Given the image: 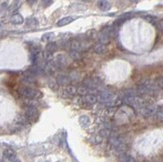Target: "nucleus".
Returning a JSON list of instances; mask_svg holds the SVG:
<instances>
[{
  "mask_svg": "<svg viewBox=\"0 0 163 162\" xmlns=\"http://www.w3.org/2000/svg\"><path fill=\"white\" fill-rule=\"evenodd\" d=\"M17 92L21 95L22 97H24L25 99H38L42 96L41 92L39 90H37L35 88H32V87H28V86H23L18 88Z\"/></svg>",
  "mask_w": 163,
  "mask_h": 162,
  "instance_id": "1",
  "label": "nucleus"
},
{
  "mask_svg": "<svg viewBox=\"0 0 163 162\" xmlns=\"http://www.w3.org/2000/svg\"><path fill=\"white\" fill-rule=\"evenodd\" d=\"M158 110V107L156 105H152V104H146L145 106L139 108V113L144 117H149L152 115H155Z\"/></svg>",
  "mask_w": 163,
  "mask_h": 162,
  "instance_id": "2",
  "label": "nucleus"
},
{
  "mask_svg": "<svg viewBox=\"0 0 163 162\" xmlns=\"http://www.w3.org/2000/svg\"><path fill=\"white\" fill-rule=\"evenodd\" d=\"M78 101H79V103H83L84 105L91 106L97 102V97H96V95L89 94V95H85V96H82L81 98H79Z\"/></svg>",
  "mask_w": 163,
  "mask_h": 162,
  "instance_id": "3",
  "label": "nucleus"
},
{
  "mask_svg": "<svg viewBox=\"0 0 163 162\" xmlns=\"http://www.w3.org/2000/svg\"><path fill=\"white\" fill-rule=\"evenodd\" d=\"M38 115V110L36 109V107H27L26 108V111H25V118L27 120H30V121H35L37 120Z\"/></svg>",
  "mask_w": 163,
  "mask_h": 162,
  "instance_id": "4",
  "label": "nucleus"
},
{
  "mask_svg": "<svg viewBox=\"0 0 163 162\" xmlns=\"http://www.w3.org/2000/svg\"><path fill=\"white\" fill-rule=\"evenodd\" d=\"M96 97H97V101L102 102V103H106V102H111V101H113V99H114V94L110 93V92L103 91V92H100Z\"/></svg>",
  "mask_w": 163,
  "mask_h": 162,
  "instance_id": "5",
  "label": "nucleus"
},
{
  "mask_svg": "<svg viewBox=\"0 0 163 162\" xmlns=\"http://www.w3.org/2000/svg\"><path fill=\"white\" fill-rule=\"evenodd\" d=\"M54 61L55 63L58 66V68H63L65 66L68 64V59H67V57L63 54H60L58 56H56L54 58Z\"/></svg>",
  "mask_w": 163,
  "mask_h": 162,
  "instance_id": "6",
  "label": "nucleus"
},
{
  "mask_svg": "<svg viewBox=\"0 0 163 162\" xmlns=\"http://www.w3.org/2000/svg\"><path fill=\"white\" fill-rule=\"evenodd\" d=\"M96 92V89L95 88H89L87 86H79L77 87V93L82 95V96H85V95H89V94H92L94 95V93Z\"/></svg>",
  "mask_w": 163,
  "mask_h": 162,
  "instance_id": "7",
  "label": "nucleus"
},
{
  "mask_svg": "<svg viewBox=\"0 0 163 162\" xmlns=\"http://www.w3.org/2000/svg\"><path fill=\"white\" fill-rule=\"evenodd\" d=\"M57 69H58V66H57V64L55 63L54 59L51 60V61H48V62H46L44 70L46 71L47 73H54Z\"/></svg>",
  "mask_w": 163,
  "mask_h": 162,
  "instance_id": "8",
  "label": "nucleus"
},
{
  "mask_svg": "<svg viewBox=\"0 0 163 162\" xmlns=\"http://www.w3.org/2000/svg\"><path fill=\"white\" fill-rule=\"evenodd\" d=\"M70 49L71 50H75V51H80L81 49H82V44H81V41L79 39H77V38H74V39H72L70 42H69V45Z\"/></svg>",
  "mask_w": 163,
  "mask_h": 162,
  "instance_id": "9",
  "label": "nucleus"
},
{
  "mask_svg": "<svg viewBox=\"0 0 163 162\" xmlns=\"http://www.w3.org/2000/svg\"><path fill=\"white\" fill-rule=\"evenodd\" d=\"M10 21L12 24H15V25H19V24H22L23 22H24V19H23L22 15H20V14H13V15L11 16L10 18Z\"/></svg>",
  "mask_w": 163,
  "mask_h": 162,
  "instance_id": "10",
  "label": "nucleus"
},
{
  "mask_svg": "<svg viewBox=\"0 0 163 162\" xmlns=\"http://www.w3.org/2000/svg\"><path fill=\"white\" fill-rule=\"evenodd\" d=\"M57 49H58V45H57L56 42H52V41L48 42L45 47V51L49 52V53H51V54H53L54 52H56Z\"/></svg>",
  "mask_w": 163,
  "mask_h": 162,
  "instance_id": "11",
  "label": "nucleus"
},
{
  "mask_svg": "<svg viewBox=\"0 0 163 162\" xmlns=\"http://www.w3.org/2000/svg\"><path fill=\"white\" fill-rule=\"evenodd\" d=\"M98 7L101 11H108L111 8V3L109 1H105V0L98 1Z\"/></svg>",
  "mask_w": 163,
  "mask_h": 162,
  "instance_id": "12",
  "label": "nucleus"
},
{
  "mask_svg": "<svg viewBox=\"0 0 163 162\" xmlns=\"http://www.w3.org/2000/svg\"><path fill=\"white\" fill-rule=\"evenodd\" d=\"M70 78L69 76H66V75H59L58 77H57V82L61 85H69V82H70Z\"/></svg>",
  "mask_w": 163,
  "mask_h": 162,
  "instance_id": "13",
  "label": "nucleus"
},
{
  "mask_svg": "<svg viewBox=\"0 0 163 162\" xmlns=\"http://www.w3.org/2000/svg\"><path fill=\"white\" fill-rule=\"evenodd\" d=\"M106 50H107L106 45L99 43V42L97 44H95V46H94V51L96 52V53H98V54H103V53L106 52Z\"/></svg>",
  "mask_w": 163,
  "mask_h": 162,
  "instance_id": "14",
  "label": "nucleus"
},
{
  "mask_svg": "<svg viewBox=\"0 0 163 162\" xmlns=\"http://www.w3.org/2000/svg\"><path fill=\"white\" fill-rule=\"evenodd\" d=\"M119 161L120 162H136V160L132 156L128 155L126 153H121L119 155Z\"/></svg>",
  "mask_w": 163,
  "mask_h": 162,
  "instance_id": "15",
  "label": "nucleus"
},
{
  "mask_svg": "<svg viewBox=\"0 0 163 162\" xmlns=\"http://www.w3.org/2000/svg\"><path fill=\"white\" fill-rule=\"evenodd\" d=\"M97 37H98L99 43L104 44V45H106L107 43H109V41H110V37L108 35L105 34V33H103V32L100 33V34Z\"/></svg>",
  "mask_w": 163,
  "mask_h": 162,
  "instance_id": "16",
  "label": "nucleus"
},
{
  "mask_svg": "<svg viewBox=\"0 0 163 162\" xmlns=\"http://www.w3.org/2000/svg\"><path fill=\"white\" fill-rule=\"evenodd\" d=\"M64 91L69 95V96H72V95L77 94V87L73 86V85H67L65 87Z\"/></svg>",
  "mask_w": 163,
  "mask_h": 162,
  "instance_id": "17",
  "label": "nucleus"
},
{
  "mask_svg": "<svg viewBox=\"0 0 163 162\" xmlns=\"http://www.w3.org/2000/svg\"><path fill=\"white\" fill-rule=\"evenodd\" d=\"M79 123L82 127H88L89 124H90V119H89L88 116L82 115V116H80V118H79Z\"/></svg>",
  "mask_w": 163,
  "mask_h": 162,
  "instance_id": "18",
  "label": "nucleus"
},
{
  "mask_svg": "<svg viewBox=\"0 0 163 162\" xmlns=\"http://www.w3.org/2000/svg\"><path fill=\"white\" fill-rule=\"evenodd\" d=\"M4 156H5L9 161L13 160L14 158H15V157H17L16 156V153L12 149H6V150H4Z\"/></svg>",
  "mask_w": 163,
  "mask_h": 162,
  "instance_id": "19",
  "label": "nucleus"
},
{
  "mask_svg": "<svg viewBox=\"0 0 163 162\" xmlns=\"http://www.w3.org/2000/svg\"><path fill=\"white\" fill-rule=\"evenodd\" d=\"M69 56L72 58L73 60H81V58H82V55H81L80 51H75V50H70L69 51Z\"/></svg>",
  "mask_w": 163,
  "mask_h": 162,
  "instance_id": "20",
  "label": "nucleus"
},
{
  "mask_svg": "<svg viewBox=\"0 0 163 162\" xmlns=\"http://www.w3.org/2000/svg\"><path fill=\"white\" fill-rule=\"evenodd\" d=\"M73 21V18L72 17H64V18H62L60 19V20L57 22V25L58 26H65L67 24H69V23H71Z\"/></svg>",
  "mask_w": 163,
  "mask_h": 162,
  "instance_id": "21",
  "label": "nucleus"
},
{
  "mask_svg": "<svg viewBox=\"0 0 163 162\" xmlns=\"http://www.w3.org/2000/svg\"><path fill=\"white\" fill-rule=\"evenodd\" d=\"M143 19H145L147 22L151 23V24H155L156 21H157V18L155 16H152V15H144L143 16Z\"/></svg>",
  "mask_w": 163,
  "mask_h": 162,
  "instance_id": "22",
  "label": "nucleus"
},
{
  "mask_svg": "<svg viewBox=\"0 0 163 162\" xmlns=\"http://www.w3.org/2000/svg\"><path fill=\"white\" fill-rule=\"evenodd\" d=\"M133 16H134V14L132 12H128V13H124V14H122V15H120L118 19H121V20H123V21H126L127 19H130Z\"/></svg>",
  "mask_w": 163,
  "mask_h": 162,
  "instance_id": "23",
  "label": "nucleus"
},
{
  "mask_svg": "<svg viewBox=\"0 0 163 162\" xmlns=\"http://www.w3.org/2000/svg\"><path fill=\"white\" fill-rule=\"evenodd\" d=\"M155 115H156V118H157L158 121L163 122V107L158 108V110H157Z\"/></svg>",
  "mask_w": 163,
  "mask_h": 162,
  "instance_id": "24",
  "label": "nucleus"
},
{
  "mask_svg": "<svg viewBox=\"0 0 163 162\" xmlns=\"http://www.w3.org/2000/svg\"><path fill=\"white\" fill-rule=\"evenodd\" d=\"M86 36H87V38H89V39H94V38L97 37V32L95 30H89L87 32V34H86Z\"/></svg>",
  "mask_w": 163,
  "mask_h": 162,
  "instance_id": "25",
  "label": "nucleus"
},
{
  "mask_svg": "<svg viewBox=\"0 0 163 162\" xmlns=\"http://www.w3.org/2000/svg\"><path fill=\"white\" fill-rule=\"evenodd\" d=\"M34 77H33V75H30V76H24L23 77V81L26 83H33L34 82Z\"/></svg>",
  "mask_w": 163,
  "mask_h": 162,
  "instance_id": "26",
  "label": "nucleus"
},
{
  "mask_svg": "<svg viewBox=\"0 0 163 162\" xmlns=\"http://www.w3.org/2000/svg\"><path fill=\"white\" fill-rule=\"evenodd\" d=\"M52 37H53V33H46V34H44L42 36V40L43 41H48V40L51 39Z\"/></svg>",
  "mask_w": 163,
  "mask_h": 162,
  "instance_id": "27",
  "label": "nucleus"
},
{
  "mask_svg": "<svg viewBox=\"0 0 163 162\" xmlns=\"http://www.w3.org/2000/svg\"><path fill=\"white\" fill-rule=\"evenodd\" d=\"M155 83H156V85H157V87L163 88V77L158 78V79L155 81Z\"/></svg>",
  "mask_w": 163,
  "mask_h": 162,
  "instance_id": "28",
  "label": "nucleus"
},
{
  "mask_svg": "<svg viewBox=\"0 0 163 162\" xmlns=\"http://www.w3.org/2000/svg\"><path fill=\"white\" fill-rule=\"evenodd\" d=\"M20 4H21L20 1H15V2H14V5L11 7V11H15L16 9H18L19 6H20Z\"/></svg>",
  "mask_w": 163,
  "mask_h": 162,
  "instance_id": "29",
  "label": "nucleus"
},
{
  "mask_svg": "<svg viewBox=\"0 0 163 162\" xmlns=\"http://www.w3.org/2000/svg\"><path fill=\"white\" fill-rule=\"evenodd\" d=\"M158 27H159L160 31L163 32V19H161V20H159V22H158Z\"/></svg>",
  "mask_w": 163,
  "mask_h": 162,
  "instance_id": "30",
  "label": "nucleus"
},
{
  "mask_svg": "<svg viewBox=\"0 0 163 162\" xmlns=\"http://www.w3.org/2000/svg\"><path fill=\"white\" fill-rule=\"evenodd\" d=\"M53 3V1H43V4H44V6H49L50 4Z\"/></svg>",
  "mask_w": 163,
  "mask_h": 162,
  "instance_id": "31",
  "label": "nucleus"
},
{
  "mask_svg": "<svg viewBox=\"0 0 163 162\" xmlns=\"http://www.w3.org/2000/svg\"><path fill=\"white\" fill-rule=\"evenodd\" d=\"M10 162H21V161L18 159V157H15V158H14L13 160H11Z\"/></svg>",
  "mask_w": 163,
  "mask_h": 162,
  "instance_id": "32",
  "label": "nucleus"
}]
</instances>
